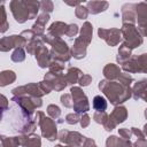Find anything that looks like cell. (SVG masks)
<instances>
[{
    "label": "cell",
    "instance_id": "6da1fadb",
    "mask_svg": "<svg viewBox=\"0 0 147 147\" xmlns=\"http://www.w3.org/2000/svg\"><path fill=\"white\" fill-rule=\"evenodd\" d=\"M93 107H94V109H96L99 111L100 110H105L107 108V102H106L105 98H102L100 95L95 96L94 100H93Z\"/></svg>",
    "mask_w": 147,
    "mask_h": 147
}]
</instances>
